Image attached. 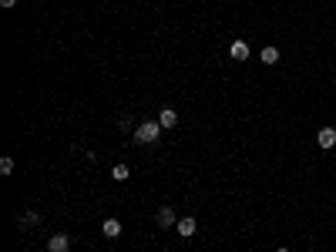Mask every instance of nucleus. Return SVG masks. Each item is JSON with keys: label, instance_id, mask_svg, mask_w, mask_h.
Masks as SVG:
<instances>
[{"label": "nucleus", "instance_id": "obj_8", "mask_svg": "<svg viewBox=\"0 0 336 252\" xmlns=\"http://www.w3.org/2000/svg\"><path fill=\"white\" fill-rule=\"evenodd\" d=\"M158 124H161V128H175V124H179V114H175L172 108H165L161 114H158Z\"/></svg>", "mask_w": 336, "mask_h": 252}, {"label": "nucleus", "instance_id": "obj_15", "mask_svg": "<svg viewBox=\"0 0 336 252\" xmlns=\"http://www.w3.org/2000/svg\"><path fill=\"white\" fill-rule=\"evenodd\" d=\"M279 252H289V249H279Z\"/></svg>", "mask_w": 336, "mask_h": 252}, {"label": "nucleus", "instance_id": "obj_7", "mask_svg": "<svg viewBox=\"0 0 336 252\" xmlns=\"http://www.w3.org/2000/svg\"><path fill=\"white\" fill-rule=\"evenodd\" d=\"M229 54H232L235 61H246L249 57V44L246 41H232V44H229Z\"/></svg>", "mask_w": 336, "mask_h": 252}, {"label": "nucleus", "instance_id": "obj_5", "mask_svg": "<svg viewBox=\"0 0 336 252\" xmlns=\"http://www.w3.org/2000/svg\"><path fill=\"white\" fill-rule=\"evenodd\" d=\"M316 145H319V148H333V145H336V128H319Z\"/></svg>", "mask_w": 336, "mask_h": 252}, {"label": "nucleus", "instance_id": "obj_12", "mask_svg": "<svg viewBox=\"0 0 336 252\" xmlns=\"http://www.w3.org/2000/svg\"><path fill=\"white\" fill-rule=\"evenodd\" d=\"M111 175L118 178V182H124V178H128V165H114V168H111Z\"/></svg>", "mask_w": 336, "mask_h": 252}, {"label": "nucleus", "instance_id": "obj_10", "mask_svg": "<svg viewBox=\"0 0 336 252\" xmlns=\"http://www.w3.org/2000/svg\"><path fill=\"white\" fill-rule=\"evenodd\" d=\"M279 61V51L276 47H262V64H276Z\"/></svg>", "mask_w": 336, "mask_h": 252}, {"label": "nucleus", "instance_id": "obj_9", "mask_svg": "<svg viewBox=\"0 0 336 252\" xmlns=\"http://www.w3.org/2000/svg\"><path fill=\"white\" fill-rule=\"evenodd\" d=\"M37 222H41V212H24L21 219H17V225H21V229H34Z\"/></svg>", "mask_w": 336, "mask_h": 252}, {"label": "nucleus", "instance_id": "obj_6", "mask_svg": "<svg viewBox=\"0 0 336 252\" xmlns=\"http://www.w3.org/2000/svg\"><path fill=\"white\" fill-rule=\"evenodd\" d=\"M101 232H104V239H118V235H121V222L118 219H104L101 222Z\"/></svg>", "mask_w": 336, "mask_h": 252}, {"label": "nucleus", "instance_id": "obj_3", "mask_svg": "<svg viewBox=\"0 0 336 252\" xmlns=\"http://www.w3.org/2000/svg\"><path fill=\"white\" fill-rule=\"evenodd\" d=\"M172 225H179V222H175V208L161 205L158 208V229H172Z\"/></svg>", "mask_w": 336, "mask_h": 252}, {"label": "nucleus", "instance_id": "obj_4", "mask_svg": "<svg viewBox=\"0 0 336 252\" xmlns=\"http://www.w3.org/2000/svg\"><path fill=\"white\" fill-rule=\"evenodd\" d=\"M195 225H199V222L192 219V215H185V219H179V225H175V232H179L182 239H189V235H195Z\"/></svg>", "mask_w": 336, "mask_h": 252}, {"label": "nucleus", "instance_id": "obj_1", "mask_svg": "<svg viewBox=\"0 0 336 252\" xmlns=\"http://www.w3.org/2000/svg\"><path fill=\"white\" fill-rule=\"evenodd\" d=\"M161 135V124L158 121H141L138 128H134V142H141V145H151Z\"/></svg>", "mask_w": 336, "mask_h": 252}, {"label": "nucleus", "instance_id": "obj_11", "mask_svg": "<svg viewBox=\"0 0 336 252\" xmlns=\"http://www.w3.org/2000/svg\"><path fill=\"white\" fill-rule=\"evenodd\" d=\"M11 172H14V158L4 155V158H0V175H11Z\"/></svg>", "mask_w": 336, "mask_h": 252}, {"label": "nucleus", "instance_id": "obj_13", "mask_svg": "<svg viewBox=\"0 0 336 252\" xmlns=\"http://www.w3.org/2000/svg\"><path fill=\"white\" fill-rule=\"evenodd\" d=\"M118 124H121V132H128V128H131L134 121H131V114H128V118H124V114H121V118H118Z\"/></svg>", "mask_w": 336, "mask_h": 252}, {"label": "nucleus", "instance_id": "obj_2", "mask_svg": "<svg viewBox=\"0 0 336 252\" xmlns=\"http://www.w3.org/2000/svg\"><path fill=\"white\" fill-rule=\"evenodd\" d=\"M47 252H71V235L67 232H57L47 239Z\"/></svg>", "mask_w": 336, "mask_h": 252}, {"label": "nucleus", "instance_id": "obj_14", "mask_svg": "<svg viewBox=\"0 0 336 252\" xmlns=\"http://www.w3.org/2000/svg\"><path fill=\"white\" fill-rule=\"evenodd\" d=\"M0 4H4V7H14V4H17V0H0Z\"/></svg>", "mask_w": 336, "mask_h": 252}]
</instances>
